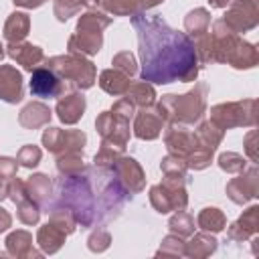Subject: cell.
Segmentation results:
<instances>
[{"mask_svg": "<svg viewBox=\"0 0 259 259\" xmlns=\"http://www.w3.org/2000/svg\"><path fill=\"white\" fill-rule=\"evenodd\" d=\"M132 26L138 32L140 75L144 81L158 85L196 81L200 65L186 32L172 28L160 16H146L144 12L132 16Z\"/></svg>", "mask_w": 259, "mask_h": 259, "instance_id": "obj_1", "label": "cell"}, {"mask_svg": "<svg viewBox=\"0 0 259 259\" xmlns=\"http://www.w3.org/2000/svg\"><path fill=\"white\" fill-rule=\"evenodd\" d=\"M47 206H63L71 210L77 225L83 229H91L103 219L87 170L71 176L61 174L55 182V200H51Z\"/></svg>", "mask_w": 259, "mask_h": 259, "instance_id": "obj_2", "label": "cell"}, {"mask_svg": "<svg viewBox=\"0 0 259 259\" xmlns=\"http://www.w3.org/2000/svg\"><path fill=\"white\" fill-rule=\"evenodd\" d=\"M206 97H208V85L198 81L184 95H174V93L162 95L160 101L156 103V109L162 113L164 121L168 123L194 125L206 113Z\"/></svg>", "mask_w": 259, "mask_h": 259, "instance_id": "obj_3", "label": "cell"}, {"mask_svg": "<svg viewBox=\"0 0 259 259\" xmlns=\"http://www.w3.org/2000/svg\"><path fill=\"white\" fill-rule=\"evenodd\" d=\"M45 65L61 79L65 81L71 89H91L97 81V67L83 55L77 53H65L57 55L45 61Z\"/></svg>", "mask_w": 259, "mask_h": 259, "instance_id": "obj_4", "label": "cell"}, {"mask_svg": "<svg viewBox=\"0 0 259 259\" xmlns=\"http://www.w3.org/2000/svg\"><path fill=\"white\" fill-rule=\"evenodd\" d=\"M95 168H97V176H89V180L97 196V202L101 206V217L107 219L117 217L123 202L132 198V194L123 188V184L117 180V176L109 166H95Z\"/></svg>", "mask_w": 259, "mask_h": 259, "instance_id": "obj_5", "label": "cell"}, {"mask_svg": "<svg viewBox=\"0 0 259 259\" xmlns=\"http://www.w3.org/2000/svg\"><path fill=\"white\" fill-rule=\"evenodd\" d=\"M210 121L223 132L233 127H253L257 123V101L241 99L217 103L210 107Z\"/></svg>", "mask_w": 259, "mask_h": 259, "instance_id": "obj_6", "label": "cell"}, {"mask_svg": "<svg viewBox=\"0 0 259 259\" xmlns=\"http://www.w3.org/2000/svg\"><path fill=\"white\" fill-rule=\"evenodd\" d=\"M184 178L186 176L164 174V180L150 188V204L154 206L156 212L168 214L172 210H184L188 206V192L184 186Z\"/></svg>", "mask_w": 259, "mask_h": 259, "instance_id": "obj_7", "label": "cell"}, {"mask_svg": "<svg viewBox=\"0 0 259 259\" xmlns=\"http://www.w3.org/2000/svg\"><path fill=\"white\" fill-rule=\"evenodd\" d=\"M42 146L59 156L63 152H71V150H77V152H83V146L87 144V136L83 130H61V127H47L42 132V138H40Z\"/></svg>", "mask_w": 259, "mask_h": 259, "instance_id": "obj_8", "label": "cell"}, {"mask_svg": "<svg viewBox=\"0 0 259 259\" xmlns=\"http://www.w3.org/2000/svg\"><path fill=\"white\" fill-rule=\"evenodd\" d=\"M223 22L237 34L253 30L259 24L257 0H233L223 16Z\"/></svg>", "mask_w": 259, "mask_h": 259, "instance_id": "obj_9", "label": "cell"}, {"mask_svg": "<svg viewBox=\"0 0 259 259\" xmlns=\"http://www.w3.org/2000/svg\"><path fill=\"white\" fill-rule=\"evenodd\" d=\"M28 89L34 97L40 99H51V97H61L63 93L73 91L65 81H61L47 65L36 67L30 73V81H28Z\"/></svg>", "mask_w": 259, "mask_h": 259, "instance_id": "obj_10", "label": "cell"}, {"mask_svg": "<svg viewBox=\"0 0 259 259\" xmlns=\"http://www.w3.org/2000/svg\"><path fill=\"white\" fill-rule=\"evenodd\" d=\"M227 196L235 202V204H247L249 200L259 196V170L257 166L245 168L243 172H239L237 178H231L227 182Z\"/></svg>", "mask_w": 259, "mask_h": 259, "instance_id": "obj_11", "label": "cell"}, {"mask_svg": "<svg viewBox=\"0 0 259 259\" xmlns=\"http://www.w3.org/2000/svg\"><path fill=\"white\" fill-rule=\"evenodd\" d=\"M113 174L117 176V180L123 184V188L130 192V194H138L146 188V172L144 168L140 166V162L132 156H119L111 166Z\"/></svg>", "mask_w": 259, "mask_h": 259, "instance_id": "obj_12", "label": "cell"}, {"mask_svg": "<svg viewBox=\"0 0 259 259\" xmlns=\"http://www.w3.org/2000/svg\"><path fill=\"white\" fill-rule=\"evenodd\" d=\"M8 198L16 204V217L22 225H36L38 219H40V204L34 202L28 192H26V186L24 182L14 176L10 180V188H8Z\"/></svg>", "mask_w": 259, "mask_h": 259, "instance_id": "obj_13", "label": "cell"}, {"mask_svg": "<svg viewBox=\"0 0 259 259\" xmlns=\"http://www.w3.org/2000/svg\"><path fill=\"white\" fill-rule=\"evenodd\" d=\"M95 130L103 142H111L119 148H127L130 142V123L119 121L109 109L101 111L95 119Z\"/></svg>", "mask_w": 259, "mask_h": 259, "instance_id": "obj_14", "label": "cell"}, {"mask_svg": "<svg viewBox=\"0 0 259 259\" xmlns=\"http://www.w3.org/2000/svg\"><path fill=\"white\" fill-rule=\"evenodd\" d=\"M164 123L166 121H164L162 113L154 105L152 107H140V111H136V115H134V136L138 140L152 142V140L160 138Z\"/></svg>", "mask_w": 259, "mask_h": 259, "instance_id": "obj_15", "label": "cell"}, {"mask_svg": "<svg viewBox=\"0 0 259 259\" xmlns=\"http://www.w3.org/2000/svg\"><path fill=\"white\" fill-rule=\"evenodd\" d=\"M164 144L168 148V154L186 158L196 146V136L182 123H168V127L164 130Z\"/></svg>", "mask_w": 259, "mask_h": 259, "instance_id": "obj_16", "label": "cell"}, {"mask_svg": "<svg viewBox=\"0 0 259 259\" xmlns=\"http://www.w3.org/2000/svg\"><path fill=\"white\" fill-rule=\"evenodd\" d=\"M0 99L10 105L24 99V79L14 65H0Z\"/></svg>", "mask_w": 259, "mask_h": 259, "instance_id": "obj_17", "label": "cell"}, {"mask_svg": "<svg viewBox=\"0 0 259 259\" xmlns=\"http://www.w3.org/2000/svg\"><path fill=\"white\" fill-rule=\"evenodd\" d=\"M85 107H87V101H85L83 93L79 89H73V91L63 93L61 97H57L55 113L65 125H75L77 121H81V117L85 113Z\"/></svg>", "mask_w": 259, "mask_h": 259, "instance_id": "obj_18", "label": "cell"}, {"mask_svg": "<svg viewBox=\"0 0 259 259\" xmlns=\"http://www.w3.org/2000/svg\"><path fill=\"white\" fill-rule=\"evenodd\" d=\"M4 49H6V55L28 73H32L36 67H40V63H45V51L32 42H26V40L8 42V47Z\"/></svg>", "mask_w": 259, "mask_h": 259, "instance_id": "obj_19", "label": "cell"}, {"mask_svg": "<svg viewBox=\"0 0 259 259\" xmlns=\"http://www.w3.org/2000/svg\"><path fill=\"white\" fill-rule=\"evenodd\" d=\"M259 233V204H251L227 231L229 241H247Z\"/></svg>", "mask_w": 259, "mask_h": 259, "instance_id": "obj_20", "label": "cell"}, {"mask_svg": "<svg viewBox=\"0 0 259 259\" xmlns=\"http://www.w3.org/2000/svg\"><path fill=\"white\" fill-rule=\"evenodd\" d=\"M227 65H231L233 69H253L257 63H259V53H257V47L249 40H243L241 36L237 38V42L233 45V49L229 51L227 59H225Z\"/></svg>", "mask_w": 259, "mask_h": 259, "instance_id": "obj_21", "label": "cell"}, {"mask_svg": "<svg viewBox=\"0 0 259 259\" xmlns=\"http://www.w3.org/2000/svg\"><path fill=\"white\" fill-rule=\"evenodd\" d=\"M53 117V111L47 103L42 101H30L26 103L20 113H18V123L24 127V130H38V127H45L49 125Z\"/></svg>", "mask_w": 259, "mask_h": 259, "instance_id": "obj_22", "label": "cell"}, {"mask_svg": "<svg viewBox=\"0 0 259 259\" xmlns=\"http://www.w3.org/2000/svg\"><path fill=\"white\" fill-rule=\"evenodd\" d=\"M101 47H103V32H79V30H75L67 40L69 53H77L83 57L97 55L101 51Z\"/></svg>", "mask_w": 259, "mask_h": 259, "instance_id": "obj_23", "label": "cell"}, {"mask_svg": "<svg viewBox=\"0 0 259 259\" xmlns=\"http://www.w3.org/2000/svg\"><path fill=\"white\" fill-rule=\"evenodd\" d=\"M6 253L16 257V259H24V257H40L42 251H34L32 249V235L24 229L12 231L6 237Z\"/></svg>", "mask_w": 259, "mask_h": 259, "instance_id": "obj_24", "label": "cell"}, {"mask_svg": "<svg viewBox=\"0 0 259 259\" xmlns=\"http://www.w3.org/2000/svg\"><path fill=\"white\" fill-rule=\"evenodd\" d=\"M217 247H219V241L214 239V233L200 231L190 235V241L184 245V255L192 259H204V257H210L217 251Z\"/></svg>", "mask_w": 259, "mask_h": 259, "instance_id": "obj_25", "label": "cell"}, {"mask_svg": "<svg viewBox=\"0 0 259 259\" xmlns=\"http://www.w3.org/2000/svg\"><path fill=\"white\" fill-rule=\"evenodd\" d=\"M65 239H67V233L61 231L57 225H53L51 221L45 223L38 233H36V245L38 249L42 251V255H55L63 245H65Z\"/></svg>", "mask_w": 259, "mask_h": 259, "instance_id": "obj_26", "label": "cell"}, {"mask_svg": "<svg viewBox=\"0 0 259 259\" xmlns=\"http://www.w3.org/2000/svg\"><path fill=\"white\" fill-rule=\"evenodd\" d=\"M30 32V16L26 12H12L8 14L6 22H4V38L8 42H20L26 38V34Z\"/></svg>", "mask_w": 259, "mask_h": 259, "instance_id": "obj_27", "label": "cell"}, {"mask_svg": "<svg viewBox=\"0 0 259 259\" xmlns=\"http://www.w3.org/2000/svg\"><path fill=\"white\" fill-rule=\"evenodd\" d=\"M24 186H26L28 196H30L34 202H38L40 206H47V204L51 202V194H53V182H51V178H49L47 174L38 172V174L28 176V180L24 182Z\"/></svg>", "mask_w": 259, "mask_h": 259, "instance_id": "obj_28", "label": "cell"}, {"mask_svg": "<svg viewBox=\"0 0 259 259\" xmlns=\"http://www.w3.org/2000/svg\"><path fill=\"white\" fill-rule=\"evenodd\" d=\"M99 87L105 91V93H109V95H125V91H127V87H130V77L125 75V73H121V71H117V69H103L101 73H99Z\"/></svg>", "mask_w": 259, "mask_h": 259, "instance_id": "obj_29", "label": "cell"}, {"mask_svg": "<svg viewBox=\"0 0 259 259\" xmlns=\"http://www.w3.org/2000/svg\"><path fill=\"white\" fill-rule=\"evenodd\" d=\"M125 97L136 105V107H152V105H156V89H154V85L152 83H148V81H134V83H130V87H127V91H125Z\"/></svg>", "mask_w": 259, "mask_h": 259, "instance_id": "obj_30", "label": "cell"}, {"mask_svg": "<svg viewBox=\"0 0 259 259\" xmlns=\"http://www.w3.org/2000/svg\"><path fill=\"white\" fill-rule=\"evenodd\" d=\"M109 24H111V16H107L103 10L93 8V10H87L79 16L75 30H79V32H103Z\"/></svg>", "mask_w": 259, "mask_h": 259, "instance_id": "obj_31", "label": "cell"}, {"mask_svg": "<svg viewBox=\"0 0 259 259\" xmlns=\"http://www.w3.org/2000/svg\"><path fill=\"white\" fill-rule=\"evenodd\" d=\"M196 225L200 231H206V233H221L225 231L227 227V217L221 208L217 206H204L198 217H196Z\"/></svg>", "mask_w": 259, "mask_h": 259, "instance_id": "obj_32", "label": "cell"}, {"mask_svg": "<svg viewBox=\"0 0 259 259\" xmlns=\"http://www.w3.org/2000/svg\"><path fill=\"white\" fill-rule=\"evenodd\" d=\"M210 28V12L206 8H194L184 16V30L190 38H196Z\"/></svg>", "mask_w": 259, "mask_h": 259, "instance_id": "obj_33", "label": "cell"}, {"mask_svg": "<svg viewBox=\"0 0 259 259\" xmlns=\"http://www.w3.org/2000/svg\"><path fill=\"white\" fill-rule=\"evenodd\" d=\"M194 136H196V142H198L200 146H204V148H208V150L214 152V150L221 146V142H223V138H225V132L208 119V121H200V123H198Z\"/></svg>", "mask_w": 259, "mask_h": 259, "instance_id": "obj_34", "label": "cell"}, {"mask_svg": "<svg viewBox=\"0 0 259 259\" xmlns=\"http://www.w3.org/2000/svg\"><path fill=\"white\" fill-rule=\"evenodd\" d=\"M57 170L63 176H71V174H79L85 170L83 164V152L71 150V152H63L57 156Z\"/></svg>", "mask_w": 259, "mask_h": 259, "instance_id": "obj_35", "label": "cell"}, {"mask_svg": "<svg viewBox=\"0 0 259 259\" xmlns=\"http://www.w3.org/2000/svg\"><path fill=\"white\" fill-rule=\"evenodd\" d=\"M168 229H170V233H174V235L186 239V237H190V235L194 233L196 227H194L192 214H188L186 210H174V214H172L170 221H168Z\"/></svg>", "mask_w": 259, "mask_h": 259, "instance_id": "obj_36", "label": "cell"}, {"mask_svg": "<svg viewBox=\"0 0 259 259\" xmlns=\"http://www.w3.org/2000/svg\"><path fill=\"white\" fill-rule=\"evenodd\" d=\"M212 156H214L212 150H208V148H204V146H200V144L196 142L194 150H192L184 160H186V166H188L190 170H204V168L210 166Z\"/></svg>", "mask_w": 259, "mask_h": 259, "instance_id": "obj_37", "label": "cell"}, {"mask_svg": "<svg viewBox=\"0 0 259 259\" xmlns=\"http://www.w3.org/2000/svg\"><path fill=\"white\" fill-rule=\"evenodd\" d=\"M125 154V148H119L111 142H103L101 140V148L97 150L95 158H93V164L95 166H111L119 156Z\"/></svg>", "mask_w": 259, "mask_h": 259, "instance_id": "obj_38", "label": "cell"}, {"mask_svg": "<svg viewBox=\"0 0 259 259\" xmlns=\"http://www.w3.org/2000/svg\"><path fill=\"white\" fill-rule=\"evenodd\" d=\"M184 241H182V237H178V235H174V233H170V235H166L164 239H162V243H160V247H158V251H156V255L160 257H182L184 255Z\"/></svg>", "mask_w": 259, "mask_h": 259, "instance_id": "obj_39", "label": "cell"}, {"mask_svg": "<svg viewBox=\"0 0 259 259\" xmlns=\"http://www.w3.org/2000/svg\"><path fill=\"white\" fill-rule=\"evenodd\" d=\"M217 162H219L221 170H225L227 174H239L247 168V160L237 152H223Z\"/></svg>", "mask_w": 259, "mask_h": 259, "instance_id": "obj_40", "label": "cell"}, {"mask_svg": "<svg viewBox=\"0 0 259 259\" xmlns=\"http://www.w3.org/2000/svg\"><path fill=\"white\" fill-rule=\"evenodd\" d=\"M40 158H42V152H40V148L38 146H34V144H26V146H22L20 150H18V156H16V162H18V166H22V168H36L38 164H40Z\"/></svg>", "mask_w": 259, "mask_h": 259, "instance_id": "obj_41", "label": "cell"}, {"mask_svg": "<svg viewBox=\"0 0 259 259\" xmlns=\"http://www.w3.org/2000/svg\"><path fill=\"white\" fill-rule=\"evenodd\" d=\"M81 6H83L81 0H55L53 12H55V16H57L59 22H67L71 16H75V14L81 12Z\"/></svg>", "mask_w": 259, "mask_h": 259, "instance_id": "obj_42", "label": "cell"}, {"mask_svg": "<svg viewBox=\"0 0 259 259\" xmlns=\"http://www.w3.org/2000/svg\"><path fill=\"white\" fill-rule=\"evenodd\" d=\"M160 170H162V174H168V176H186L188 166H186V160L182 156L168 154L166 158H162Z\"/></svg>", "mask_w": 259, "mask_h": 259, "instance_id": "obj_43", "label": "cell"}, {"mask_svg": "<svg viewBox=\"0 0 259 259\" xmlns=\"http://www.w3.org/2000/svg\"><path fill=\"white\" fill-rule=\"evenodd\" d=\"M111 65H113V69L125 73L127 77H134V75L138 73V61H136L134 53H130V51L117 53V55L111 59Z\"/></svg>", "mask_w": 259, "mask_h": 259, "instance_id": "obj_44", "label": "cell"}, {"mask_svg": "<svg viewBox=\"0 0 259 259\" xmlns=\"http://www.w3.org/2000/svg\"><path fill=\"white\" fill-rule=\"evenodd\" d=\"M109 245H111V235L105 229H99V227L87 239V247H89L91 253H103V251L109 249Z\"/></svg>", "mask_w": 259, "mask_h": 259, "instance_id": "obj_45", "label": "cell"}, {"mask_svg": "<svg viewBox=\"0 0 259 259\" xmlns=\"http://www.w3.org/2000/svg\"><path fill=\"white\" fill-rule=\"evenodd\" d=\"M119 121H125V123H130L132 119H134V115H136V105L127 99V97H121V99H117L113 105H111V109H109Z\"/></svg>", "mask_w": 259, "mask_h": 259, "instance_id": "obj_46", "label": "cell"}, {"mask_svg": "<svg viewBox=\"0 0 259 259\" xmlns=\"http://www.w3.org/2000/svg\"><path fill=\"white\" fill-rule=\"evenodd\" d=\"M18 172V162L16 158H8V156H0V176L6 180H12Z\"/></svg>", "mask_w": 259, "mask_h": 259, "instance_id": "obj_47", "label": "cell"}, {"mask_svg": "<svg viewBox=\"0 0 259 259\" xmlns=\"http://www.w3.org/2000/svg\"><path fill=\"white\" fill-rule=\"evenodd\" d=\"M255 140H257V132L251 130L247 136H245V152L249 156L251 162H257V150H255Z\"/></svg>", "mask_w": 259, "mask_h": 259, "instance_id": "obj_48", "label": "cell"}, {"mask_svg": "<svg viewBox=\"0 0 259 259\" xmlns=\"http://www.w3.org/2000/svg\"><path fill=\"white\" fill-rule=\"evenodd\" d=\"M10 227H12V214H10L6 208L0 206V233L8 231Z\"/></svg>", "mask_w": 259, "mask_h": 259, "instance_id": "obj_49", "label": "cell"}, {"mask_svg": "<svg viewBox=\"0 0 259 259\" xmlns=\"http://www.w3.org/2000/svg\"><path fill=\"white\" fill-rule=\"evenodd\" d=\"M16 6L20 8H26V10H34V8H40L47 0H12Z\"/></svg>", "mask_w": 259, "mask_h": 259, "instance_id": "obj_50", "label": "cell"}, {"mask_svg": "<svg viewBox=\"0 0 259 259\" xmlns=\"http://www.w3.org/2000/svg\"><path fill=\"white\" fill-rule=\"evenodd\" d=\"M8 188H10V180H6V178L0 176V200L8 198Z\"/></svg>", "mask_w": 259, "mask_h": 259, "instance_id": "obj_51", "label": "cell"}, {"mask_svg": "<svg viewBox=\"0 0 259 259\" xmlns=\"http://www.w3.org/2000/svg\"><path fill=\"white\" fill-rule=\"evenodd\" d=\"M138 2H140L142 10L146 12V10H150V8H156V6H160L164 0H138Z\"/></svg>", "mask_w": 259, "mask_h": 259, "instance_id": "obj_52", "label": "cell"}, {"mask_svg": "<svg viewBox=\"0 0 259 259\" xmlns=\"http://www.w3.org/2000/svg\"><path fill=\"white\" fill-rule=\"evenodd\" d=\"M231 2H233V0H208L210 8H227Z\"/></svg>", "mask_w": 259, "mask_h": 259, "instance_id": "obj_53", "label": "cell"}, {"mask_svg": "<svg viewBox=\"0 0 259 259\" xmlns=\"http://www.w3.org/2000/svg\"><path fill=\"white\" fill-rule=\"evenodd\" d=\"M83 2V6L87 8V10H93V8H97V0H81ZM99 10V8H97Z\"/></svg>", "mask_w": 259, "mask_h": 259, "instance_id": "obj_54", "label": "cell"}, {"mask_svg": "<svg viewBox=\"0 0 259 259\" xmlns=\"http://www.w3.org/2000/svg\"><path fill=\"white\" fill-rule=\"evenodd\" d=\"M4 55H6V51H4V45H2V42H0V61H2V59H4Z\"/></svg>", "mask_w": 259, "mask_h": 259, "instance_id": "obj_55", "label": "cell"}]
</instances>
